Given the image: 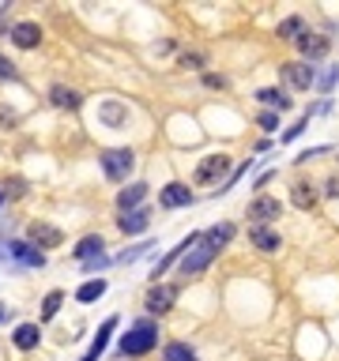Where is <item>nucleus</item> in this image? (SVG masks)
<instances>
[{"mask_svg": "<svg viewBox=\"0 0 339 361\" xmlns=\"http://www.w3.org/2000/svg\"><path fill=\"white\" fill-rule=\"evenodd\" d=\"M155 347H158V327L151 324V320L128 327V335L121 339V350H125L128 358H140V354H147V350H155Z\"/></svg>", "mask_w": 339, "mask_h": 361, "instance_id": "obj_1", "label": "nucleus"}, {"mask_svg": "<svg viewBox=\"0 0 339 361\" xmlns=\"http://www.w3.org/2000/svg\"><path fill=\"white\" fill-rule=\"evenodd\" d=\"M99 162H102V173H106L110 181H125L128 173H132V166H136V155L125 151V147L121 151H102Z\"/></svg>", "mask_w": 339, "mask_h": 361, "instance_id": "obj_2", "label": "nucleus"}, {"mask_svg": "<svg viewBox=\"0 0 339 361\" xmlns=\"http://www.w3.org/2000/svg\"><path fill=\"white\" fill-rule=\"evenodd\" d=\"M230 173V158L226 155H207L204 162L196 166V184H215L219 177Z\"/></svg>", "mask_w": 339, "mask_h": 361, "instance_id": "obj_3", "label": "nucleus"}, {"mask_svg": "<svg viewBox=\"0 0 339 361\" xmlns=\"http://www.w3.org/2000/svg\"><path fill=\"white\" fill-rule=\"evenodd\" d=\"M279 215H282V204L271 199V196H256L253 204H249V219H256L253 226H268L271 219H279Z\"/></svg>", "mask_w": 339, "mask_h": 361, "instance_id": "obj_4", "label": "nucleus"}, {"mask_svg": "<svg viewBox=\"0 0 339 361\" xmlns=\"http://www.w3.org/2000/svg\"><path fill=\"white\" fill-rule=\"evenodd\" d=\"M212 260H215V248H212V245L192 248V252L181 256V275H185V278H189V275H200V271H204Z\"/></svg>", "mask_w": 339, "mask_h": 361, "instance_id": "obj_5", "label": "nucleus"}, {"mask_svg": "<svg viewBox=\"0 0 339 361\" xmlns=\"http://www.w3.org/2000/svg\"><path fill=\"white\" fill-rule=\"evenodd\" d=\"M282 76H287V83H294L298 91H309V87L317 83V72H313L309 64H302V61H290V64H282Z\"/></svg>", "mask_w": 339, "mask_h": 361, "instance_id": "obj_6", "label": "nucleus"}, {"mask_svg": "<svg viewBox=\"0 0 339 361\" xmlns=\"http://www.w3.org/2000/svg\"><path fill=\"white\" fill-rule=\"evenodd\" d=\"M294 42H298V50H302L309 61H313V57H325L328 45H332L325 34H309V30H302V38H294Z\"/></svg>", "mask_w": 339, "mask_h": 361, "instance_id": "obj_7", "label": "nucleus"}, {"mask_svg": "<svg viewBox=\"0 0 339 361\" xmlns=\"http://www.w3.org/2000/svg\"><path fill=\"white\" fill-rule=\"evenodd\" d=\"M121 234H143V230L151 226V215L143 211V207H132V211H125V219L117 222Z\"/></svg>", "mask_w": 339, "mask_h": 361, "instance_id": "obj_8", "label": "nucleus"}, {"mask_svg": "<svg viewBox=\"0 0 339 361\" xmlns=\"http://www.w3.org/2000/svg\"><path fill=\"white\" fill-rule=\"evenodd\" d=\"M174 301H177L174 286H155V290L147 294V309L151 312H170V309H174Z\"/></svg>", "mask_w": 339, "mask_h": 361, "instance_id": "obj_9", "label": "nucleus"}, {"mask_svg": "<svg viewBox=\"0 0 339 361\" xmlns=\"http://www.w3.org/2000/svg\"><path fill=\"white\" fill-rule=\"evenodd\" d=\"M12 42L19 45V50H34V45L42 42V30H38V23H19V27L12 30Z\"/></svg>", "mask_w": 339, "mask_h": 361, "instance_id": "obj_10", "label": "nucleus"}, {"mask_svg": "<svg viewBox=\"0 0 339 361\" xmlns=\"http://www.w3.org/2000/svg\"><path fill=\"white\" fill-rule=\"evenodd\" d=\"M30 241H34L38 248H56L61 245V230L45 226V222H34V226H30Z\"/></svg>", "mask_w": 339, "mask_h": 361, "instance_id": "obj_11", "label": "nucleus"}, {"mask_svg": "<svg viewBox=\"0 0 339 361\" xmlns=\"http://www.w3.org/2000/svg\"><path fill=\"white\" fill-rule=\"evenodd\" d=\"M8 252H12L19 263H27V267H42V263H45V256L38 252V248L23 245V241H12V245H8Z\"/></svg>", "mask_w": 339, "mask_h": 361, "instance_id": "obj_12", "label": "nucleus"}, {"mask_svg": "<svg viewBox=\"0 0 339 361\" xmlns=\"http://www.w3.org/2000/svg\"><path fill=\"white\" fill-rule=\"evenodd\" d=\"M158 199H163V207H189L192 204V192L185 188V184H166Z\"/></svg>", "mask_w": 339, "mask_h": 361, "instance_id": "obj_13", "label": "nucleus"}, {"mask_svg": "<svg viewBox=\"0 0 339 361\" xmlns=\"http://www.w3.org/2000/svg\"><path fill=\"white\" fill-rule=\"evenodd\" d=\"M102 248H106V245H102V237H83L76 248H72V256H76L79 263H87V260H99Z\"/></svg>", "mask_w": 339, "mask_h": 361, "instance_id": "obj_14", "label": "nucleus"}, {"mask_svg": "<svg viewBox=\"0 0 339 361\" xmlns=\"http://www.w3.org/2000/svg\"><path fill=\"white\" fill-rule=\"evenodd\" d=\"M249 241H253L256 248H264V252H276L279 248V234L276 230H268V226H253L249 230Z\"/></svg>", "mask_w": 339, "mask_h": 361, "instance_id": "obj_15", "label": "nucleus"}, {"mask_svg": "<svg viewBox=\"0 0 339 361\" xmlns=\"http://www.w3.org/2000/svg\"><path fill=\"white\" fill-rule=\"evenodd\" d=\"M113 327H117V316H110L106 324L99 327V339L91 342V350H87V358H83V361H99V354H102V350H106V339L113 335Z\"/></svg>", "mask_w": 339, "mask_h": 361, "instance_id": "obj_16", "label": "nucleus"}, {"mask_svg": "<svg viewBox=\"0 0 339 361\" xmlns=\"http://www.w3.org/2000/svg\"><path fill=\"white\" fill-rule=\"evenodd\" d=\"M196 241H200L196 234H189V237H185V241H181V245H177V248H170V256H166V260H163V263H155V275H151V278H158V275H163V271H166V267H170V263H174V260H181V256L189 252V248L196 245Z\"/></svg>", "mask_w": 339, "mask_h": 361, "instance_id": "obj_17", "label": "nucleus"}, {"mask_svg": "<svg viewBox=\"0 0 339 361\" xmlns=\"http://www.w3.org/2000/svg\"><path fill=\"white\" fill-rule=\"evenodd\" d=\"M147 196V184H128V188H121V196H117V207L121 211H132L140 199Z\"/></svg>", "mask_w": 339, "mask_h": 361, "instance_id": "obj_18", "label": "nucleus"}, {"mask_svg": "<svg viewBox=\"0 0 339 361\" xmlns=\"http://www.w3.org/2000/svg\"><path fill=\"white\" fill-rule=\"evenodd\" d=\"M38 339H42L38 324H23V327H15V347H19V350H34V347H38Z\"/></svg>", "mask_w": 339, "mask_h": 361, "instance_id": "obj_19", "label": "nucleus"}, {"mask_svg": "<svg viewBox=\"0 0 339 361\" xmlns=\"http://www.w3.org/2000/svg\"><path fill=\"white\" fill-rule=\"evenodd\" d=\"M230 237H234V226L230 222H223V226H215V230H207V237H204V245H212L215 252H219V248H226L230 245Z\"/></svg>", "mask_w": 339, "mask_h": 361, "instance_id": "obj_20", "label": "nucleus"}, {"mask_svg": "<svg viewBox=\"0 0 339 361\" xmlns=\"http://www.w3.org/2000/svg\"><path fill=\"white\" fill-rule=\"evenodd\" d=\"M102 294H106V283H102V278H94V283H83V286L76 290V301L87 305V301H99Z\"/></svg>", "mask_w": 339, "mask_h": 361, "instance_id": "obj_21", "label": "nucleus"}, {"mask_svg": "<svg viewBox=\"0 0 339 361\" xmlns=\"http://www.w3.org/2000/svg\"><path fill=\"white\" fill-rule=\"evenodd\" d=\"M99 117H102V120H106V124H113V128H117V124H121V120H125V117H128V109H125V106H121V102H106V106H102V109H99Z\"/></svg>", "mask_w": 339, "mask_h": 361, "instance_id": "obj_22", "label": "nucleus"}, {"mask_svg": "<svg viewBox=\"0 0 339 361\" xmlns=\"http://www.w3.org/2000/svg\"><path fill=\"white\" fill-rule=\"evenodd\" d=\"M53 106H61V109H79V94L68 91V87H53Z\"/></svg>", "mask_w": 339, "mask_h": 361, "instance_id": "obj_23", "label": "nucleus"}, {"mask_svg": "<svg viewBox=\"0 0 339 361\" xmlns=\"http://www.w3.org/2000/svg\"><path fill=\"white\" fill-rule=\"evenodd\" d=\"M256 98H260L264 106H271V109H290V98L282 91H271V87H268V91H260Z\"/></svg>", "mask_w": 339, "mask_h": 361, "instance_id": "obj_24", "label": "nucleus"}, {"mask_svg": "<svg viewBox=\"0 0 339 361\" xmlns=\"http://www.w3.org/2000/svg\"><path fill=\"white\" fill-rule=\"evenodd\" d=\"M313 204H317V192H313L309 184H294V207L305 211V207H313Z\"/></svg>", "mask_w": 339, "mask_h": 361, "instance_id": "obj_25", "label": "nucleus"}, {"mask_svg": "<svg viewBox=\"0 0 339 361\" xmlns=\"http://www.w3.org/2000/svg\"><path fill=\"white\" fill-rule=\"evenodd\" d=\"M166 361H196V354H192L185 342H170V347H166Z\"/></svg>", "mask_w": 339, "mask_h": 361, "instance_id": "obj_26", "label": "nucleus"}, {"mask_svg": "<svg viewBox=\"0 0 339 361\" xmlns=\"http://www.w3.org/2000/svg\"><path fill=\"white\" fill-rule=\"evenodd\" d=\"M302 30H305L302 19H282L279 23V38H294V34H302Z\"/></svg>", "mask_w": 339, "mask_h": 361, "instance_id": "obj_27", "label": "nucleus"}, {"mask_svg": "<svg viewBox=\"0 0 339 361\" xmlns=\"http://www.w3.org/2000/svg\"><path fill=\"white\" fill-rule=\"evenodd\" d=\"M56 309H61V294L53 290L50 298L42 301V320H53V316H56Z\"/></svg>", "mask_w": 339, "mask_h": 361, "instance_id": "obj_28", "label": "nucleus"}, {"mask_svg": "<svg viewBox=\"0 0 339 361\" xmlns=\"http://www.w3.org/2000/svg\"><path fill=\"white\" fill-rule=\"evenodd\" d=\"M147 248H151V245H136V248H132V252H125V256H117V263H132V260H140V256H143V252H147Z\"/></svg>", "mask_w": 339, "mask_h": 361, "instance_id": "obj_29", "label": "nucleus"}, {"mask_svg": "<svg viewBox=\"0 0 339 361\" xmlns=\"http://www.w3.org/2000/svg\"><path fill=\"white\" fill-rule=\"evenodd\" d=\"M19 72H15V64L8 61V57H0V79H15Z\"/></svg>", "mask_w": 339, "mask_h": 361, "instance_id": "obj_30", "label": "nucleus"}, {"mask_svg": "<svg viewBox=\"0 0 339 361\" xmlns=\"http://www.w3.org/2000/svg\"><path fill=\"white\" fill-rule=\"evenodd\" d=\"M336 79H339V68H332L325 79H320V91H332V87H336Z\"/></svg>", "mask_w": 339, "mask_h": 361, "instance_id": "obj_31", "label": "nucleus"}, {"mask_svg": "<svg viewBox=\"0 0 339 361\" xmlns=\"http://www.w3.org/2000/svg\"><path fill=\"white\" fill-rule=\"evenodd\" d=\"M181 64H185V68H200V64H204V57H200V53H185Z\"/></svg>", "mask_w": 339, "mask_h": 361, "instance_id": "obj_32", "label": "nucleus"}, {"mask_svg": "<svg viewBox=\"0 0 339 361\" xmlns=\"http://www.w3.org/2000/svg\"><path fill=\"white\" fill-rule=\"evenodd\" d=\"M276 124H279L276 113H264V117H260V128H268V132H276Z\"/></svg>", "mask_w": 339, "mask_h": 361, "instance_id": "obj_33", "label": "nucleus"}, {"mask_svg": "<svg viewBox=\"0 0 339 361\" xmlns=\"http://www.w3.org/2000/svg\"><path fill=\"white\" fill-rule=\"evenodd\" d=\"M305 120H309V117H305ZM305 120H298V124H294V128H287V135H282V143H287V140H294V135H302V128H305Z\"/></svg>", "mask_w": 339, "mask_h": 361, "instance_id": "obj_34", "label": "nucleus"}, {"mask_svg": "<svg viewBox=\"0 0 339 361\" xmlns=\"http://www.w3.org/2000/svg\"><path fill=\"white\" fill-rule=\"evenodd\" d=\"M204 83H207V87H226V79H223V76H207Z\"/></svg>", "mask_w": 339, "mask_h": 361, "instance_id": "obj_35", "label": "nucleus"}, {"mask_svg": "<svg viewBox=\"0 0 339 361\" xmlns=\"http://www.w3.org/2000/svg\"><path fill=\"white\" fill-rule=\"evenodd\" d=\"M8 316H12V309H8V305H0V324H4Z\"/></svg>", "mask_w": 339, "mask_h": 361, "instance_id": "obj_36", "label": "nucleus"}, {"mask_svg": "<svg viewBox=\"0 0 339 361\" xmlns=\"http://www.w3.org/2000/svg\"><path fill=\"white\" fill-rule=\"evenodd\" d=\"M0 204H4V196H0Z\"/></svg>", "mask_w": 339, "mask_h": 361, "instance_id": "obj_37", "label": "nucleus"}]
</instances>
